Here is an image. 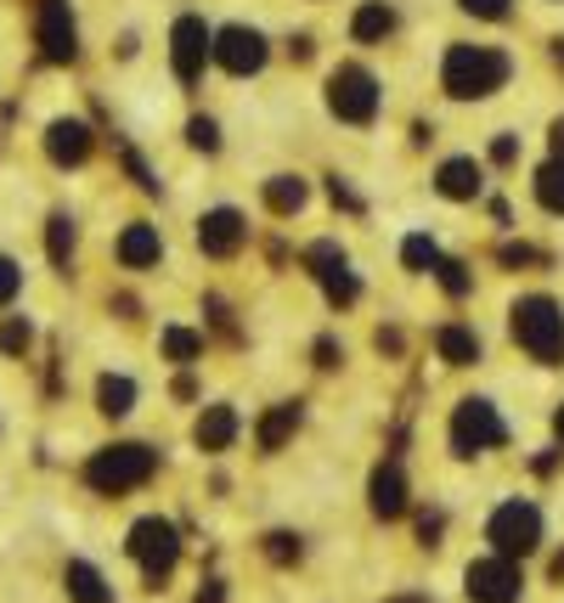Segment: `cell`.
Instances as JSON below:
<instances>
[{
	"label": "cell",
	"instance_id": "19",
	"mask_svg": "<svg viewBox=\"0 0 564 603\" xmlns=\"http://www.w3.org/2000/svg\"><path fill=\"white\" fill-rule=\"evenodd\" d=\"M389 28H395V12L384 7V0H368V7H361V12L350 17V35H356L361 46H368V40H384Z\"/></svg>",
	"mask_w": 564,
	"mask_h": 603
},
{
	"label": "cell",
	"instance_id": "18",
	"mask_svg": "<svg viewBox=\"0 0 564 603\" xmlns=\"http://www.w3.org/2000/svg\"><path fill=\"white\" fill-rule=\"evenodd\" d=\"M480 164L475 158H452V164H441V176H435V186L446 192V197H475L480 192Z\"/></svg>",
	"mask_w": 564,
	"mask_h": 603
},
{
	"label": "cell",
	"instance_id": "1",
	"mask_svg": "<svg viewBox=\"0 0 564 603\" xmlns=\"http://www.w3.org/2000/svg\"><path fill=\"white\" fill-rule=\"evenodd\" d=\"M508 74H514V62L503 51H491V46H452L446 69H441V80H446V91L457 102H480V96L503 91Z\"/></svg>",
	"mask_w": 564,
	"mask_h": 603
},
{
	"label": "cell",
	"instance_id": "5",
	"mask_svg": "<svg viewBox=\"0 0 564 603\" xmlns=\"http://www.w3.org/2000/svg\"><path fill=\"white\" fill-rule=\"evenodd\" d=\"M485 535L496 542L503 558H525V553H537V542H542V514L530 508V502H503V508L491 514Z\"/></svg>",
	"mask_w": 564,
	"mask_h": 603
},
{
	"label": "cell",
	"instance_id": "30",
	"mask_svg": "<svg viewBox=\"0 0 564 603\" xmlns=\"http://www.w3.org/2000/svg\"><path fill=\"white\" fill-rule=\"evenodd\" d=\"M17 288H23V272H17L7 254H0V305H12V293H17Z\"/></svg>",
	"mask_w": 564,
	"mask_h": 603
},
{
	"label": "cell",
	"instance_id": "36",
	"mask_svg": "<svg viewBox=\"0 0 564 603\" xmlns=\"http://www.w3.org/2000/svg\"><path fill=\"white\" fill-rule=\"evenodd\" d=\"M553 147H559V153H564V119H559V124H553Z\"/></svg>",
	"mask_w": 564,
	"mask_h": 603
},
{
	"label": "cell",
	"instance_id": "28",
	"mask_svg": "<svg viewBox=\"0 0 564 603\" xmlns=\"http://www.w3.org/2000/svg\"><path fill=\"white\" fill-rule=\"evenodd\" d=\"M401 260L412 265V272H429V265H435V260H441V249H435V243H429V238H407Z\"/></svg>",
	"mask_w": 564,
	"mask_h": 603
},
{
	"label": "cell",
	"instance_id": "8",
	"mask_svg": "<svg viewBox=\"0 0 564 603\" xmlns=\"http://www.w3.org/2000/svg\"><path fill=\"white\" fill-rule=\"evenodd\" d=\"M209 46H215V35H209L204 17H181V23L170 28V62H176V80H181V85H192L197 74H204Z\"/></svg>",
	"mask_w": 564,
	"mask_h": 603
},
{
	"label": "cell",
	"instance_id": "23",
	"mask_svg": "<svg viewBox=\"0 0 564 603\" xmlns=\"http://www.w3.org/2000/svg\"><path fill=\"white\" fill-rule=\"evenodd\" d=\"M537 197H542V209L564 215V153H559V158H548L542 170H537Z\"/></svg>",
	"mask_w": 564,
	"mask_h": 603
},
{
	"label": "cell",
	"instance_id": "29",
	"mask_svg": "<svg viewBox=\"0 0 564 603\" xmlns=\"http://www.w3.org/2000/svg\"><path fill=\"white\" fill-rule=\"evenodd\" d=\"M187 136H192V147H204V153H215V147H220L215 119H192V124H187Z\"/></svg>",
	"mask_w": 564,
	"mask_h": 603
},
{
	"label": "cell",
	"instance_id": "7",
	"mask_svg": "<svg viewBox=\"0 0 564 603\" xmlns=\"http://www.w3.org/2000/svg\"><path fill=\"white\" fill-rule=\"evenodd\" d=\"M503 441H508L503 418H496V412L485 407V400H463L457 418H452V451H457V457H475V451L503 446Z\"/></svg>",
	"mask_w": 564,
	"mask_h": 603
},
{
	"label": "cell",
	"instance_id": "20",
	"mask_svg": "<svg viewBox=\"0 0 564 603\" xmlns=\"http://www.w3.org/2000/svg\"><path fill=\"white\" fill-rule=\"evenodd\" d=\"M69 598L74 603H113V587L91 564H69Z\"/></svg>",
	"mask_w": 564,
	"mask_h": 603
},
{
	"label": "cell",
	"instance_id": "11",
	"mask_svg": "<svg viewBox=\"0 0 564 603\" xmlns=\"http://www.w3.org/2000/svg\"><path fill=\"white\" fill-rule=\"evenodd\" d=\"M243 238H249V226H243V215H238V209H209L204 220H197V249L215 254V260L238 254V249H243Z\"/></svg>",
	"mask_w": 564,
	"mask_h": 603
},
{
	"label": "cell",
	"instance_id": "16",
	"mask_svg": "<svg viewBox=\"0 0 564 603\" xmlns=\"http://www.w3.org/2000/svg\"><path fill=\"white\" fill-rule=\"evenodd\" d=\"M164 243H158V226H124L119 238V260L130 265V272H142V265H158Z\"/></svg>",
	"mask_w": 564,
	"mask_h": 603
},
{
	"label": "cell",
	"instance_id": "3",
	"mask_svg": "<svg viewBox=\"0 0 564 603\" xmlns=\"http://www.w3.org/2000/svg\"><path fill=\"white\" fill-rule=\"evenodd\" d=\"M153 462H158V457H153L147 446H108V451H96V457L85 462V480H91L96 491L119 496V491H136V485H147Z\"/></svg>",
	"mask_w": 564,
	"mask_h": 603
},
{
	"label": "cell",
	"instance_id": "21",
	"mask_svg": "<svg viewBox=\"0 0 564 603\" xmlns=\"http://www.w3.org/2000/svg\"><path fill=\"white\" fill-rule=\"evenodd\" d=\"M435 350L452 361V366H469V361H480V339L469 327H441L435 333Z\"/></svg>",
	"mask_w": 564,
	"mask_h": 603
},
{
	"label": "cell",
	"instance_id": "6",
	"mask_svg": "<svg viewBox=\"0 0 564 603\" xmlns=\"http://www.w3.org/2000/svg\"><path fill=\"white\" fill-rule=\"evenodd\" d=\"M327 108H334L345 124H373L379 113V80L368 69H339L327 80Z\"/></svg>",
	"mask_w": 564,
	"mask_h": 603
},
{
	"label": "cell",
	"instance_id": "32",
	"mask_svg": "<svg viewBox=\"0 0 564 603\" xmlns=\"http://www.w3.org/2000/svg\"><path fill=\"white\" fill-rule=\"evenodd\" d=\"M435 272H441L446 293H469V277H463V265H452V260H435Z\"/></svg>",
	"mask_w": 564,
	"mask_h": 603
},
{
	"label": "cell",
	"instance_id": "15",
	"mask_svg": "<svg viewBox=\"0 0 564 603\" xmlns=\"http://www.w3.org/2000/svg\"><path fill=\"white\" fill-rule=\"evenodd\" d=\"M373 514L379 519H401L407 514V474H401V462H384L373 474Z\"/></svg>",
	"mask_w": 564,
	"mask_h": 603
},
{
	"label": "cell",
	"instance_id": "10",
	"mask_svg": "<svg viewBox=\"0 0 564 603\" xmlns=\"http://www.w3.org/2000/svg\"><path fill=\"white\" fill-rule=\"evenodd\" d=\"M209 57L220 62L226 74H260V69H265V40L254 35V28L231 23V28H220V35H215Z\"/></svg>",
	"mask_w": 564,
	"mask_h": 603
},
{
	"label": "cell",
	"instance_id": "31",
	"mask_svg": "<svg viewBox=\"0 0 564 603\" xmlns=\"http://www.w3.org/2000/svg\"><path fill=\"white\" fill-rule=\"evenodd\" d=\"M0 350H7V355L28 350V322H7V327H0Z\"/></svg>",
	"mask_w": 564,
	"mask_h": 603
},
{
	"label": "cell",
	"instance_id": "14",
	"mask_svg": "<svg viewBox=\"0 0 564 603\" xmlns=\"http://www.w3.org/2000/svg\"><path fill=\"white\" fill-rule=\"evenodd\" d=\"M46 153H51L57 164H85V158H91V130H85L80 119H57V124L46 130Z\"/></svg>",
	"mask_w": 564,
	"mask_h": 603
},
{
	"label": "cell",
	"instance_id": "27",
	"mask_svg": "<svg viewBox=\"0 0 564 603\" xmlns=\"http://www.w3.org/2000/svg\"><path fill=\"white\" fill-rule=\"evenodd\" d=\"M69 254H74V220L69 215H51V260L69 265Z\"/></svg>",
	"mask_w": 564,
	"mask_h": 603
},
{
	"label": "cell",
	"instance_id": "34",
	"mask_svg": "<svg viewBox=\"0 0 564 603\" xmlns=\"http://www.w3.org/2000/svg\"><path fill=\"white\" fill-rule=\"evenodd\" d=\"M265 553H272L277 564H288V558H300V542H293V535H272V547H265Z\"/></svg>",
	"mask_w": 564,
	"mask_h": 603
},
{
	"label": "cell",
	"instance_id": "25",
	"mask_svg": "<svg viewBox=\"0 0 564 603\" xmlns=\"http://www.w3.org/2000/svg\"><path fill=\"white\" fill-rule=\"evenodd\" d=\"M96 400H103V412H108V418H124L130 407H136V384L119 378V373H108L103 389H96Z\"/></svg>",
	"mask_w": 564,
	"mask_h": 603
},
{
	"label": "cell",
	"instance_id": "35",
	"mask_svg": "<svg viewBox=\"0 0 564 603\" xmlns=\"http://www.w3.org/2000/svg\"><path fill=\"white\" fill-rule=\"evenodd\" d=\"M514 153H519V142H514V136H496V147H491V158H496V164H514Z\"/></svg>",
	"mask_w": 564,
	"mask_h": 603
},
{
	"label": "cell",
	"instance_id": "24",
	"mask_svg": "<svg viewBox=\"0 0 564 603\" xmlns=\"http://www.w3.org/2000/svg\"><path fill=\"white\" fill-rule=\"evenodd\" d=\"M293 429H300V407H293V400H288V407H277L272 418L260 423V451H277V446L288 441Z\"/></svg>",
	"mask_w": 564,
	"mask_h": 603
},
{
	"label": "cell",
	"instance_id": "2",
	"mask_svg": "<svg viewBox=\"0 0 564 603\" xmlns=\"http://www.w3.org/2000/svg\"><path fill=\"white\" fill-rule=\"evenodd\" d=\"M514 339H519V350H530L548 366L564 361V311L553 305V299H542V293L519 299V305H514Z\"/></svg>",
	"mask_w": 564,
	"mask_h": 603
},
{
	"label": "cell",
	"instance_id": "12",
	"mask_svg": "<svg viewBox=\"0 0 564 603\" xmlns=\"http://www.w3.org/2000/svg\"><path fill=\"white\" fill-rule=\"evenodd\" d=\"M40 51L46 62H74V17H69V0H40Z\"/></svg>",
	"mask_w": 564,
	"mask_h": 603
},
{
	"label": "cell",
	"instance_id": "13",
	"mask_svg": "<svg viewBox=\"0 0 564 603\" xmlns=\"http://www.w3.org/2000/svg\"><path fill=\"white\" fill-rule=\"evenodd\" d=\"M311 265H316V277H322V288H327V299H334V305H356L361 282H356V272L345 265V254H339L334 243H316V249H311Z\"/></svg>",
	"mask_w": 564,
	"mask_h": 603
},
{
	"label": "cell",
	"instance_id": "37",
	"mask_svg": "<svg viewBox=\"0 0 564 603\" xmlns=\"http://www.w3.org/2000/svg\"><path fill=\"white\" fill-rule=\"evenodd\" d=\"M553 429H559V441H564V407H559V418H553Z\"/></svg>",
	"mask_w": 564,
	"mask_h": 603
},
{
	"label": "cell",
	"instance_id": "4",
	"mask_svg": "<svg viewBox=\"0 0 564 603\" xmlns=\"http://www.w3.org/2000/svg\"><path fill=\"white\" fill-rule=\"evenodd\" d=\"M130 558L142 564V576L147 581H164L176 569V558H181V535H176V524L170 519H142L136 530H130Z\"/></svg>",
	"mask_w": 564,
	"mask_h": 603
},
{
	"label": "cell",
	"instance_id": "33",
	"mask_svg": "<svg viewBox=\"0 0 564 603\" xmlns=\"http://www.w3.org/2000/svg\"><path fill=\"white\" fill-rule=\"evenodd\" d=\"M463 12H475V17H508V0H463Z\"/></svg>",
	"mask_w": 564,
	"mask_h": 603
},
{
	"label": "cell",
	"instance_id": "9",
	"mask_svg": "<svg viewBox=\"0 0 564 603\" xmlns=\"http://www.w3.org/2000/svg\"><path fill=\"white\" fill-rule=\"evenodd\" d=\"M463 587H469V598H475V603H519V569H514V558L496 553V558L469 564Z\"/></svg>",
	"mask_w": 564,
	"mask_h": 603
},
{
	"label": "cell",
	"instance_id": "22",
	"mask_svg": "<svg viewBox=\"0 0 564 603\" xmlns=\"http://www.w3.org/2000/svg\"><path fill=\"white\" fill-rule=\"evenodd\" d=\"M265 204H272V215H300V209H305V181H300V176L265 181Z\"/></svg>",
	"mask_w": 564,
	"mask_h": 603
},
{
	"label": "cell",
	"instance_id": "26",
	"mask_svg": "<svg viewBox=\"0 0 564 603\" xmlns=\"http://www.w3.org/2000/svg\"><path fill=\"white\" fill-rule=\"evenodd\" d=\"M197 350H204V339L192 327H164V355L170 361H197Z\"/></svg>",
	"mask_w": 564,
	"mask_h": 603
},
{
	"label": "cell",
	"instance_id": "38",
	"mask_svg": "<svg viewBox=\"0 0 564 603\" xmlns=\"http://www.w3.org/2000/svg\"><path fill=\"white\" fill-rule=\"evenodd\" d=\"M559 62H564V46H559Z\"/></svg>",
	"mask_w": 564,
	"mask_h": 603
},
{
	"label": "cell",
	"instance_id": "17",
	"mask_svg": "<svg viewBox=\"0 0 564 603\" xmlns=\"http://www.w3.org/2000/svg\"><path fill=\"white\" fill-rule=\"evenodd\" d=\"M231 441H238V412L231 407H209L204 418H197V446L204 451H226Z\"/></svg>",
	"mask_w": 564,
	"mask_h": 603
}]
</instances>
